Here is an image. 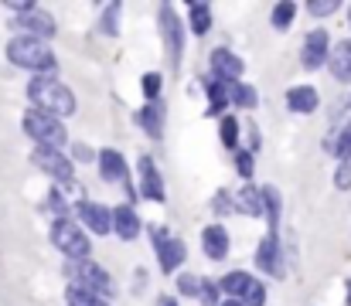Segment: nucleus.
I'll return each mask as SVG.
<instances>
[{
    "label": "nucleus",
    "instance_id": "nucleus-1",
    "mask_svg": "<svg viewBox=\"0 0 351 306\" xmlns=\"http://www.w3.org/2000/svg\"><path fill=\"white\" fill-rule=\"evenodd\" d=\"M27 99H31L34 109H41V112L55 116V119L75 112V92L65 82H58L55 75H34L27 82Z\"/></svg>",
    "mask_w": 351,
    "mask_h": 306
},
{
    "label": "nucleus",
    "instance_id": "nucleus-2",
    "mask_svg": "<svg viewBox=\"0 0 351 306\" xmlns=\"http://www.w3.org/2000/svg\"><path fill=\"white\" fill-rule=\"evenodd\" d=\"M7 58H10L17 68H27V72H34V75H51L55 65H58V62H55V51H51L48 41L24 38V34L10 38V44H7Z\"/></svg>",
    "mask_w": 351,
    "mask_h": 306
},
{
    "label": "nucleus",
    "instance_id": "nucleus-3",
    "mask_svg": "<svg viewBox=\"0 0 351 306\" xmlns=\"http://www.w3.org/2000/svg\"><path fill=\"white\" fill-rule=\"evenodd\" d=\"M65 276H69V286H79L86 293H96L99 300H113L117 296V286L110 279V272L103 266H96L93 259H75V262H65Z\"/></svg>",
    "mask_w": 351,
    "mask_h": 306
},
{
    "label": "nucleus",
    "instance_id": "nucleus-4",
    "mask_svg": "<svg viewBox=\"0 0 351 306\" xmlns=\"http://www.w3.org/2000/svg\"><path fill=\"white\" fill-rule=\"evenodd\" d=\"M51 242H55V248L65 255V262L89 259V252H93V242H89L86 228H82L75 218H55V221H51Z\"/></svg>",
    "mask_w": 351,
    "mask_h": 306
},
{
    "label": "nucleus",
    "instance_id": "nucleus-5",
    "mask_svg": "<svg viewBox=\"0 0 351 306\" xmlns=\"http://www.w3.org/2000/svg\"><path fill=\"white\" fill-rule=\"evenodd\" d=\"M24 133L34 140V146H51V150H62L69 133H65V123L41 112V109H27L24 112Z\"/></svg>",
    "mask_w": 351,
    "mask_h": 306
},
{
    "label": "nucleus",
    "instance_id": "nucleus-6",
    "mask_svg": "<svg viewBox=\"0 0 351 306\" xmlns=\"http://www.w3.org/2000/svg\"><path fill=\"white\" fill-rule=\"evenodd\" d=\"M31 160H34V167H38L41 174H48L51 181H58V184H65V188H72V184H75V164H72V160H69L62 150H51V146H34Z\"/></svg>",
    "mask_w": 351,
    "mask_h": 306
},
{
    "label": "nucleus",
    "instance_id": "nucleus-7",
    "mask_svg": "<svg viewBox=\"0 0 351 306\" xmlns=\"http://www.w3.org/2000/svg\"><path fill=\"white\" fill-rule=\"evenodd\" d=\"M160 38L167 48V58L174 68H181V55H184V24L178 17V10L171 3H160Z\"/></svg>",
    "mask_w": 351,
    "mask_h": 306
},
{
    "label": "nucleus",
    "instance_id": "nucleus-8",
    "mask_svg": "<svg viewBox=\"0 0 351 306\" xmlns=\"http://www.w3.org/2000/svg\"><path fill=\"white\" fill-rule=\"evenodd\" d=\"M69 214H75V221L86 228V235H110L113 231V207L99 201H79Z\"/></svg>",
    "mask_w": 351,
    "mask_h": 306
},
{
    "label": "nucleus",
    "instance_id": "nucleus-9",
    "mask_svg": "<svg viewBox=\"0 0 351 306\" xmlns=\"http://www.w3.org/2000/svg\"><path fill=\"white\" fill-rule=\"evenodd\" d=\"M150 245H154L157 262H160L164 272H174V269L184 262V255H188L184 242H181V238H171L164 228H150Z\"/></svg>",
    "mask_w": 351,
    "mask_h": 306
},
{
    "label": "nucleus",
    "instance_id": "nucleus-10",
    "mask_svg": "<svg viewBox=\"0 0 351 306\" xmlns=\"http://www.w3.org/2000/svg\"><path fill=\"white\" fill-rule=\"evenodd\" d=\"M328 51H331L328 31H324V27H314V31L304 38V44H300V65H304L307 72H317V68H324Z\"/></svg>",
    "mask_w": 351,
    "mask_h": 306
},
{
    "label": "nucleus",
    "instance_id": "nucleus-11",
    "mask_svg": "<svg viewBox=\"0 0 351 306\" xmlns=\"http://www.w3.org/2000/svg\"><path fill=\"white\" fill-rule=\"evenodd\" d=\"M14 27L24 31V38H38V41H48V38L55 34V21H51V14L41 10L38 3H34L31 10L17 14V17H14Z\"/></svg>",
    "mask_w": 351,
    "mask_h": 306
},
{
    "label": "nucleus",
    "instance_id": "nucleus-12",
    "mask_svg": "<svg viewBox=\"0 0 351 306\" xmlns=\"http://www.w3.org/2000/svg\"><path fill=\"white\" fill-rule=\"evenodd\" d=\"M242 72H245V62L235 51H229V48H215L212 51V75L219 82L235 86V82H242Z\"/></svg>",
    "mask_w": 351,
    "mask_h": 306
},
{
    "label": "nucleus",
    "instance_id": "nucleus-13",
    "mask_svg": "<svg viewBox=\"0 0 351 306\" xmlns=\"http://www.w3.org/2000/svg\"><path fill=\"white\" fill-rule=\"evenodd\" d=\"M256 266H259L266 276H273V279L283 276V248H280L276 235H266V238L259 242V248H256Z\"/></svg>",
    "mask_w": 351,
    "mask_h": 306
},
{
    "label": "nucleus",
    "instance_id": "nucleus-14",
    "mask_svg": "<svg viewBox=\"0 0 351 306\" xmlns=\"http://www.w3.org/2000/svg\"><path fill=\"white\" fill-rule=\"evenodd\" d=\"M140 198L157 201V204L167 198V191H164V177H160V170L154 167L150 157H140Z\"/></svg>",
    "mask_w": 351,
    "mask_h": 306
},
{
    "label": "nucleus",
    "instance_id": "nucleus-15",
    "mask_svg": "<svg viewBox=\"0 0 351 306\" xmlns=\"http://www.w3.org/2000/svg\"><path fill=\"white\" fill-rule=\"evenodd\" d=\"M96 160H99V174H103V181H113V184H126V181H130V167H126V160H123L119 150L106 146V150L96 153Z\"/></svg>",
    "mask_w": 351,
    "mask_h": 306
},
{
    "label": "nucleus",
    "instance_id": "nucleus-16",
    "mask_svg": "<svg viewBox=\"0 0 351 306\" xmlns=\"http://www.w3.org/2000/svg\"><path fill=\"white\" fill-rule=\"evenodd\" d=\"M202 252L212 259V262H222L229 255V231L222 225H205L202 228Z\"/></svg>",
    "mask_w": 351,
    "mask_h": 306
},
{
    "label": "nucleus",
    "instance_id": "nucleus-17",
    "mask_svg": "<svg viewBox=\"0 0 351 306\" xmlns=\"http://www.w3.org/2000/svg\"><path fill=\"white\" fill-rule=\"evenodd\" d=\"M113 231H117L123 242H133V238L143 231L140 214L133 211V204H119V207H113Z\"/></svg>",
    "mask_w": 351,
    "mask_h": 306
},
{
    "label": "nucleus",
    "instance_id": "nucleus-18",
    "mask_svg": "<svg viewBox=\"0 0 351 306\" xmlns=\"http://www.w3.org/2000/svg\"><path fill=\"white\" fill-rule=\"evenodd\" d=\"M324 65L331 68V75H335L338 82H351V38L338 41V44H331Z\"/></svg>",
    "mask_w": 351,
    "mask_h": 306
},
{
    "label": "nucleus",
    "instance_id": "nucleus-19",
    "mask_svg": "<svg viewBox=\"0 0 351 306\" xmlns=\"http://www.w3.org/2000/svg\"><path fill=\"white\" fill-rule=\"evenodd\" d=\"M317 105H321V96H317L314 86H293V89H287V109H290V112L311 116Z\"/></svg>",
    "mask_w": 351,
    "mask_h": 306
},
{
    "label": "nucleus",
    "instance_id": "nucleus-20",
    "mask_svg": "<svg viewBox=\"0 0 351 306\" xmlns=\"http://www.w3.org/2000/svg\"><path fill=\"white\" fill-rule=\"evenodd\" d=\"M205 96H208V105H205L208 116H226V109H229V86L226 82H219L215 75L205 79Z\"/></svg>",
    "mask_w": 351,
    "mask_h": 306
},
{
    "label": "nucleus",
    "instance_id": "nucleus-21",
    "mask_svg": "<svg viewBox=\"0 0 351 306\" xmlns=\"http://www.w3.org/2000/svg\"><path fill=\"white\" fill-rule=\"evenodd\" d=\"M232 204H235V211H242V214H249V218H263V194H259V188H252V184L239 188Z\"/></svg>",
    "mask_w": 351,
    "mask_h": 306
},
{
    "label": "nucleus",
    "instance_id": "nucleus-22",
    "mask_svg": "<svg viewBox=\"0 0 351 306\" xmlns=\"http://www.w3.org/2000/svg\"><path fill=\"white\" fill-rule=\"evenodd\" d=\"M259 194H263V218L269 221V235H273V231H276V221H280V211H283L280 191H276L273 184H263Z\"/></svg>",
    "mask_w": 351,
    "mask_h": 306
},
{
    "label": "nucleus",
    "instance_id": "nucleus-23",
    "mask_svg": "<svg viewBox=\"0 0 351 306\" xmlns=\"http://www.w3.org/2000/svg\"><path fill=\"white\" fill-rule=\"evenodd\" d=\"M136 119H140V126H143L150 136H160V133H164V105H160V102H147Z\"/></svg>",
    "mask_w": 351,
    "mask_h": 306
},
{
    "label": "nucleus",
    "instance_id": "nucleus-24",
    "mask_svg": "<svg viewBox=\"0 0 351 306\" xmlns=\"http://www.w3.org/2000/svg\"><path fill=\"white\" fill-rule=\"evenodd\" d=\"M188 24H191L195 34H208L212 31V7L202 3V0L188 3Z\"/></svg>",
    "mask_w": 351,
    "mask_h": 306
},
{
    "label": "nucleus",
    "instance_id": "nucleus-25",
    "mask_svg": "<svg viewBox=\"0 0 351 306\" xmlns=\"http://www.w3.org/2000/svg\"><path fill=\"white\" fill-rule=\"evenodd\" d=\"M256 102H259V96H256V89H252L249 82H235V86H229V105L256 109Z\"/></svg>",
    "mask_w": 351,
    "mask_h": 306
},
{
    "label": "nucleus",
    "instance_id": "nucleus-26",
    "mask_svg": "<svg viewBox=\"0 0 351 306\" xmlns=\"http://www.w3.org/2000/svg\"><path fill=\"white\" fill-rule=\"evenodd\" d=\"M293 17H297V3H293V0H280V3H273L269 24H273L276 31H287V27L293 24Z\"/></svg>",
    "mask_w": 351,
    "mask_h": 306
},
{
    "label": "nucleus",
    "instance_id": "nucleus-27",
    "mask_svg": "<svg viewBox=\"0 0 351 306\" xmlns=\"http://www.w3.org/2000/svg\"><path fill=\"white\" fill-rule=\"evenodd\" d=\"M239 129H242L239 119L226 112L222 123H219V136H222V146H226V150H239Z\"/></svg>",
    "mask_w": 351,
    "mask_h": 306
},
{
    "label": "nucleus",
    "instance_id": "nucleus-28",
    "mask_svg": "<svg viewBox=\"0 0 351 306\" xmlns=\"http://www.w3.org/2000/svg\"><path fill=\"white\" fill-rule=\"evenodd\" d=\"M235 303L239 306H266V286L252 276V279H249V286L242 290V296H239Z\"/></svg>",
    "mask_w": 351,
    "mask_h": 306
},
{
    "label": "nucleus",
    "instance_id": "nucleus-29",
    "mask_svg": "<svg viewBox=\"0 0 351 306\" xmlns=\"http://www.w3.org/2000/svg\"><path fill=\"white\" fill-rule=\"evenodd\" d=\"M65 303L69 306H110L106 300H99L96 293H86V290H79V286H69V290H65Z\"/></svg>",
    "mask_w": 351,
    "mask_h": 306
},
{
    "label": "nucleus",
    "instance_id": "nucleus-30",
    "mask_svg": "<svg viewBox=\"0 0 351 306\" xmlns=\"http://www.w3.org/2000/svg\"><path fill=\"white\" fill-rule=\"evenodd\" d=\"M331 150H335V157H338V164L341 160H348L351 157V119L335 133V143H331Z\"/></svg>",
    "mask_w": 351,
    "mask_h": 306
},
{
    "label": "nucleus",
    "instance_id": "nucleus-31",
    "mask_svg": "<svg viewBox=\"0 0 351 306\" xmlns=\"http://www.w3.org/2000/svg\"><path fill=\"white\" fill-rule=\"evenodd\" d=\"M198 300H202V306H219L222 303V290H219V283H215V279H202V283H198Z\"/></svg>",
    "mask_w": 351,
    "mask_h": 306
},
{
    "label": "nucleus",
    "instance_id": "nucleus-32",
    "mask_svg": "<svg viewBox=\"0 0 351 306\" xmlns=\"http://www.w3.org/2000/svg\"><path fill=\"white\" fill-rule=\"evenodd\" d=\"M160 72H147L143 75V82H140V89H143V96H147V102H160Z\"/></svg>",
    "mask_w": 351,
    "mask_h": 306
},
{
    "label": "nucleus",
    "instance_id": "nucleus-33",
    "mask_svg": "<svg viewBox=\"0 0 351 306\" xmlns=\"http://www.w3.org/2000/svg\"><path fill=\"white\" fill-rule=\"evenodd\" d=\"M235 153V170H239V177H252V170H256V164H252V150H232Z\"/></svg>",
    "mask_w": 351,
    "mask_h": 306
},
{
    "label": "nucleus",
    "instance_id": "nucleus-34",
    "mask_svg": "<svg viewBox=\"0 0 351 306\" xmlns=\"http://www.w3.org/2000/svg\"><path fill=\"white\" fill-rule=\"evenodd\" d=\"M119 10H123L119 3H106V10H103V21H99V24H103V34H117V31H119V27H117Z\"/></svg>",
    "mask_w": 351,
    "mask_h": 306
},
{
    "label": "nucleus",
    "instance_id": "nucleus-35",
    "mask_svg": "<svg viewBox=\"0 0 351 306\" xmlns=\"http://www.w3.org/2000/svg\"><path fill=\"white\" fill-rule=\"evenodd\" d=\"M335 188H338V191H348L351 188V157L338 164V170H335Z\"/></svg>",
    "mask_w": 351,
    "mask_h": 306
},
{
    "label": "nucleus",
    "instance_id": "nucleus-36",
    "mask_svg": "<svg viewBox=\"0 0 351 306\" xmlns=\"http://www.w3.org/2000/svg\"><path fill=\"white\" fill-rule=\"evenodd\" d=\"M338 7H341L338 0H311V3H307V10H311L314 17H328V14H335Z\"/></svg>",
    "mask_w": 351,
    "mask_h": 306
},
{
    "label": "nucleus",
    "instance_id": "nucleus-37",
    "mask_svg": "<svg viewBox=\"0 0 351 306\" xmlns=\"http://www.w3.org/2000/svg\"><path fill=\"white\" fill-rule=\"evenodd\" d=\"M198 283H202L198 276H188L184 272V276H178V293L181 296H198Z\"/></svg>",
    "mask_w": 351,
    "mask_h": 306
},
{
    "label": "nucleus",
    "instance_id": "nucleus-38",
    "mask_svg": "<svg viewBox=\"0 0 351 306\" xmlns=\"http://www.w3.org/2000/svg\"><path fill=\"white\" fill-rule=\"evenodd\" d=\"M160 306H178V300H171V296H164V300H160Z\"/></svg>",
    "mask_w": 351,
    "mask_h": 306
},
{
    "label": "nucleus",
    "instance_id": "nucleus-39",
    "mask_svg": "<svg viewBox=\"0 0 351 306\" xmlns=\"http://www.w3.org/2000/svg\"><path fill=\"white\" fill-rule=\"evenodd\" d=\"M219 306H239V303H235V300H222V303H219Z\"/></svg>",
    "mask_w": 351,
    "mask_h": 306
},
{
    "label": "nucleus",
    "instance_id": "nucleus-40",
    "mask_svg": "<svg viewBox=\"0 0 351 306\" xmlns=\"http://www.w3.org/2000/svg\"><path fill=\"white\" fill-rule=\"evenodd\" d=\"M348 306H351V283H348Z\"/></svg>",
    "mask_w": 351,
    "mask_h": 306
},
{
    "label": "nucleus",
    "instance_id": "nucleus-41",
    "mask_svg": "<svg viewBox=\"0 0 351 306\" xmlns=\"http://www.w3.org/2000/svg\"><path fill=\"white\" fill-rule=\"evenodd\" d=\"M348 24H351V7H348Z\"/></svg>",
    "mask_w": 351,
    "mask_h": 306
}]
</instances>
